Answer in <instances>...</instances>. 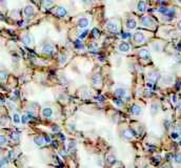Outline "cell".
Instances as JSON below:
<instances>
[{
    "label": "cell",
    "instance_id": "obj_35",
    "mask_svg": "<svg viewBox=\"0 0 181 168\" xmlns=\"http://www.w3.org/2000/svg\"><path fill=\"white\" fill-rule=\"evenodd\" d=\"M29 120V117H27V115H23L22 116V118H21V121H22V123L25 124L26 123V121Z\"/></svg>",
    "mask_w": 181,
    "mask_h": 168
},
{
    "label": "cell",
    "instance_id": "obj_9",
    "mask_svg": "<svg viewBox=\"0 0 181 168\" xmlns=\"http://www.w3.org/2000/svg\"><path fill=\"white\" fill-rule=\"evenodd\" d=\"M40 54L46 56V57H54V56L58 55V48L56 43L51 40L44 41L40 46Z\"/></svg>",
    "mask_w": 181,
    "mask_h": 168
},
{
    "label": "cell",
    "instance_id": "obj_39",
    "mask_svg": "<svg viewBox=\"0 0 181 168\" xmlns=\"http://www.w3.org/2000/svg\"><path fill=\"white\" fill-rule=\"evenodd\" d=\"M160 168H172V166L170 164H163L162 166H160Z\"/></svg>",
    "mask_w": 181,
    "mask_h": 168
},
{
    "label": "cell",
    "instance_id": "obj_15",
    "mask_svg": "<svg viewBox=\"0 0 181 168\" xmlns=\"http://www.w3.org/2000/svg\"><path fill=\"white\" fill-rule=\"evenodd\" d=\"M22 14L24 16V19L26 21H30L34 18L37 14V8L34 4H26L23 8V10H22Z\"/></svg>",
    "mask_w": 181,
    "mask_h": 168
},
{
    "label": "cell",
    "instance_id": "obj_25",
    "mask_svg": "<svg viewBox=\"0 0 181 168\" xmlns=\"http://www.w3.org/2000/svg\"><path fill=\"white\" fill-rule=\"evenodd\" d=\"M96 0H82V4L85 8H93V5L95 4Z\"/></svg>",
    "mask_w": 181,
    "mask_h": 168
},
{
    "label": "cell",
    "instance_id": "obj_44",
    "mask_svg": "<svg viewBox=\"0 0 181 168\" xmlns=\"http://www.w3.org/2000/svg\"><path fill=\"white\" fill-rule=\"evenodd\" d=\"M146 168H151V167H146Z\"/></svg>",
    "mask_w": 181,
    "mask_h": 168
},
{
    "label": "cell",
    "instance_id": "obj_17",
    "mask_svg": "<svg viewBox=\"0 0 181 168\" xmlns=\"http://www.w3.org/2000/svg\"><path fill=\"white\" fill-rule=\"evenodd\" d=\"M103 83V79L100 73H95L91 77V84L94 88H101Z\"/></svg>",
    "mask_w": 181,
    "mask_h": 168
},
{
    "label": "cell",
    "instance_id": "obj_4",
    "mask_svg": "<svg viewBox=\"0 0 181 168\" xmlns=\"http://www.w3.org/2000/svg\"><path fill=\"white\" fill-rule=\"evenodd\" d=\"M103 31L108 35H119L122 32V19L119 17H112L104 21L102 26Z\"/></svg>",
    "mask_w": 181,
    "mask_h": 168
},
{
    "label": "cell",
    "instance_id": "obj_12",
    "mask_svg": "<svg viewBox=\"0 0 181 168\" xmlns=\"http://www.w3.org/2000/svg\"><path fill=\"white\" fill-rule=\"evenodd\" d=\"M147 10H149V3H147V0H136V3H135V8L134 12L136 15H144L147 14Z\"/></svg>",
    "mask_w": 181,
    "mask_h": 168
},
{
    "label": "cell",
    "instance_id": "obj_33",
    "mask_svg": "<svg viewBox=\"0 0 181 168\" xmlns=\"http://www.w3.org/2000/svg\"><path fill=\"white\" fill-rule=\"evenodd\" d=\"M13 120H14V122H15L16 124L20 123V117H19L18 113H14V116H13Z\"/></svg>",
    "mask_w": 181,
    "mask_h": 168
},
{
    "label": "cell",
    "instance_id": "obj_16",
    "mask_svg": "<svg viewBox=\"0 0 181 168\" xmlns=\"http://www.w3.org/2000/svg\"><path fill=\"white\" fill-rule=\"evenodd\" d=\"M114 94H115V97L117 98V99H120V100H123V99L129 100L130 99L129 89L126 88V87L122 86V85H118V86L115 87Z\"/></svg>",
    "mask_w": 181,
    "mask_h": 168
},
{
    "label": "cell",
    "instance_id": "obj_27",
    "mask_svg": "<svg viewBox=\"0 0 181 168\" xmlns=\"http://www.w3.org/2000/svg\"><path fill=\"white\" fill-rule=\"evenodd\" d=\"M123 136L126 140H131V139H133V136H134V132H133V130H131V129H127V130H125L123 132Z\"/></svg>",
    "mask_w": 181,
    "mask_h": 168
},
{
    "label": "cell",
    "instance_id": "obj_22",
    "mask_svg": "<svg viewBox=\"0 0 181 168\" xmlns=\"http://www.w3.org/2000/svg\"><path fill=\"white\" fill-rule=\"evenodd\" d=\"M142 110H143V108L139 104H133L131 107V113L134 116H140L142 113Z\"/></svg>",
    "mask_w": 181,
    "mask_h": 168
},
{
    "label": "cell",
    "instance_id": "obj_29",
    "mask_svg": "<svg viewBox=\"0 0 181 168\" xmlns=\"http://www.w3.org/2000/svg\"><path fill=\"white\" fill-rule=\"evenodd\" d=\"M8 71L4 69H0V82H4L8 79Z\"/></svg>",
    "mask_w": 181,
    "mask_h": 168
},
{
    "label": "cell",
    "instance_id": "obj_18",
    "mask_svg": "<svg viewBox=\"0 0 181 168\" xmlns=\"http://www.w3.org/2000/svg\"><path fill=\"white\" fill-rule=\"evenodd\" d=\"M73 54L72 52H68V50H63L61 52H58V61H59V64L61 66L65 65L66 63L70 61V59L72 58Z\"/></svg>",
    "mask_w": 181,
    "mask_h": 168
},
{
    "label": "cell",
    "instance_id": "obj_2",
    "mask_svg": "<svg viewBox=\"0 0 181 168\" xmlns=\"http://www.w3.org/2000/svg\"><path fill=\"white\" fill-rule=\"evenodd\" d=\"M154 38V33L145 29H136L133 33V35L131 36V44L133 45V47H141L145 46L146 44H149L151 42V40Z\"/></svg>",
    "mask_w": 181,
    "mask_h": 168
},
{
    "label": "cell",
    "instance_id": "obj_31",
    "mask_svg": "<svg viewBox=\"0 0 181 168\" xmlns=\"http://www.w3.org/2000/svg\"><path fill=\"white\" fill-rule=\"evenodd\" d=\"M175 29L178 32L179 34H181V16L177 19V21L175 22Z\"/></svg>",
    "mask_w": 181,
    "mask_h": 168
},
{
    "label": "cell",
    "instance_id": "obj_11",
    "mask_svg": "<svg viewBox=\"0 0 181 168\" xmlns=\"http://www.w3.org/2000/svg\"><path fill=\"white\" fill-rule=\"evenodd\" d=\"M51 13L59 19H66L70 16V10L64 5H56L51 10Z\"/></svg>",
    "mask_w": 181,
    "mask_h": 168
},
{
    "label": "cell",
    "instance_id": "obj_28",
    "mask_svg": "<svg viewBox=\"0 0 181 168\" xmlns=\"http://www.w3.org/2000/svg\"><path fill=\"white\" fill-rule=\"evenodd\" d=\"M81 94L82 98H89V96H92V92L89 88H81Z\"/></svg>",
    "mask_w": 181,
    "mask_h": 168
},
{
    "label": "cell",
    "instance_id": "obj_43",
    "mask_svg": "<svg viewBox=\"0 0 181 168\" xmlns=\"http://www.w3.org/2000/svg\"><path fill=\"white\" fill-rule=\"evenodd\" d=\"M116 168H122V167H116Z\"/></svg>",
    "mask_w": 181,
    "mask_h": 168
},
{
    "label": "cell",
    "instance_id": "obj_30",
    "mask_svg": "<svg viewBox=\"0 0 181 168\" xmlns=\"http://www.w3.org/2000/svg\"><path fill=\"white\" fill-rule=\"evenodd\" d=\"M174 162L177 165H181V152H177L176 155H174Z\"/></svg>",
    "mask_w": 181,
    "mask_h": 168
},
{
    "label": "cell",
    "instance_id": "obj_3",
    "mask_svg": "<svg viewBox=\"0 0 181 168\" xmlns=\"http://www.w3.org/2000/svg\"><path fill=\"white\" fill-rule=\"evenodd\" d=\"M159 27V22L152 14H144L138 17V29L155 33Z\"/></svg>",
    "mask_w": 181,
    "mask_h": 168
},
{
    "label": "cell",
    "instance_id": "obj_10",
    "mask_svg": "<svg viewBox=\"0 0 181 168\" xmlns=\"http://www.w3.org/2000/svg\"><path fill=\"white\" fill-rule=\"evenodd\" d=\"M137 57L139 58V60L143 63H150L152 60V56H151V50L146 46H141V47H137L136 50Z\"/></svg>",
    "mask_w": 181,
    "mask_h": 168
},
{
    "label": "cell",
    "instance_id": "obj_38",
    "mask_svg": "<svg viewBox=\"0 0 181 168\" xmlns=\"http://www.w3.org/2000/svg\"><path fill=\"white\" fill-rule=\"evenodd\" d=\"M177 109H178L179 111H180V113H181V100H180V101H179L178 103H177Z\"/></svg>",
    "mask_w": 181,
    "mask_h": 168
},
{
    "label": "cell",
    "instance_id": "obj_6",
    "mask_svg": "<svg viewBox=\"0 0 181 168\" xmlns=\"http://www.w3.org/2000/svg\"><path fill=\"white\" fill-rule=\"evenodd\" d=\"M122 29L126 32H135L138 29V16L133 12L124 14L122 19Z\"/></svg>",
    "mask_w": 181,
    "mask_h": 168
},
{
    "label": "cell",
    "instance_id": "obj_24",
    "mask_svg": "<svg viewBox=\"0 0 181 168\" xmlns=\"http://www.w3.org/2000/svg\"><path fill=\"white\" fill-rule=\"evenodd\" d=\"M53 115H54V111L51 107H44L42 109V116L44 118H52Z\"/></svg>",
    "mask_w": 181,
    "mask_h": 168
},
{
    "label": "cell",
    "instance_id": "obj_42",
    "mask_svg": "<svg viewBox=\"0 0 181 168\" xmlns=\"http://www.w3.org/2000/svg\"><path fill=\"white\" fill-rule=\"evenodd\" d=\"M177 74H178V76H180V77H181V64H180V65H179L178 71H177Z\"/></svg>",
    "mask_w": 181,
    "mask_h": 168
},
{
    "label": "cell",
    "instance_id": "obj_7",
    "mask_svg": "<svg viewBox=\"0 0 181 168\" xmlns=\"http://www.w3.org/2000/svg\"><path fill=\"white\" fill-rule=\"evenodd\" d=\"M156 36L159 37L162 40L175 39L179 36V33L176 31V29L172 25H166L163 24V26H159L156 31Z\"/></svg>",
    "mask_w": 181,
    "mask_h": 168
},
{
    "label": "cell",
    "instance_id": "obj_21",
    "mask_svg": "<svg viewBox=\"0 0 181 168\" xmlns=\"http://www.w3.org/2000/svg\"><path fill=\"white\" fill-rule=\"evenodd\" d=\"M21 42L27 47L34 46V38H33V36H32L30 33H24V34L21 36Z\"/></svg>",
    "mask_w": 181,
    "mask_h": 168
},
{
    "label": "cell",
    "instance_id": "obj_32",
    "mask_svg": "<svg viewBox=\"0 0 181 168\" xmlns=\"http://www.w3.org/2000/svg\"><path fill=\"white\" fill-rule=\"evenodd\" d=\"M6 144H8L6 138L4 136H2V134H0V146H5Z\"/></svg>",
    "mask_w": 181,
    "mask_h": 168
},
{
    "label": "cell",
    "instance_id": "obj_41",
    "mask_svg": "<svg viewBox=\"0 0 181 168\" xmlns=\"http://www.w3.org/2000/svg\"><path fill=\"white\" fill-rule=\"evenodd\" d=\"M12 138H13L14 140H18L19 139V136H18V134H12Z\"/></svg>",
    "mask_w": 181,
    "mask_h": 168
},
{
    "label": "cell",
    "instance_id": "obj_1",
    "mask_svg": "<svg viewBox=\"0 0 181 168\" xmlns=\"http://www.w3.org/2000/svg\"><path fill=\"white\" fill-rule=\"evenodd\" d=\"M153 15L155 16L159 23L171 25V24L175 23L177 19L181 16V10L180 8H178V6L162 5V6L156 8L153 12Z\"/></svg>",
    "mask_w": 181,
    "mask_h": 168
},
{
    "label": "cell",
    "instance_id": "obj_23",
    "mask_svg": "<svg viewBox=\"0 0 181 168\" xmlns=\"http://www.w3.org/2000/svg\"><path fill=\"white\" fill-rule=\"evenodd\" d=\"M159 109H160V104H159V102H158V101H154V102L152 103V106H151V113H152V115L155 116L156 113L159 111Z\"/></svg>",
    "mask_w": 181,
    "mask_h": 168
},
{
    "label": "cell",
    "instance_id": "obj_20",
    "mask_svg": "<svg viewBox=\"0 0 181 168\" xmlns=\"http://www.w3.org/2000/svg\"><path fill=\"white\" fill-rule=\"evenodd\" d=\"M40 5H41V8L43 12H47V10H51L54 6L57 5V1L56 0H41Z\"/></svg>",
    "mask_w": 181,
    "mask_h": 168
},
{
    "label": "cell",
    "instance_id": "obj_14",
    "mask_svg": "<svg viewBox=\"0 0 181 168\" xmlns=\"http://www.w3.org/2000/svg\"><path fill=\"white\" fill-rule=\"evenodd\" d=\"M145 77H146L147 83H150L151 85H154V84L158 83V81H159V79H160L161 75H160V73L156 69V68H150L149 71H146Z\"/></svg>",
    "mask_w": 181,
    "mask_h": 168
},
{
    "label": "cell",
    "instance_id": "obj_8",
    "mask_svg": "<svg viewBox=\"0 0 181 168\" xmlns=\"http://www.w3.org/2000/svg\"><path fill=\"white\" fill-rule=\"evenodd\" d=\"M114 50L117 54L119 55H124V56H129L133 54L134 47L131 44V42L126 41V40L119 39L114 43Z\"/></svg>",
    "mask_w": 181,
    "mask_h": 168
},
{
    "label": "cell",
    "instance_id": "obj_37",
    "mask_svg": "<svg viewBox=\"0 0 181 168\" xmlns=\"http://www.w3.org/2000/svg\"><path fill=\"white\" fill-rule=\"evenodd\" d=\"M8 159H10V160L14 159V151H10V153H8Z\"/></svg>",
    "mask_w": 181,
    "mask_h": 168
},
{
    "label": "cell",
    "instance_id": "obj_5",
    "mask_svg": "<svg viewBox=\"0 0 181 168\" xmlns=\"http://www.w3.org/2000/svg\"><path fill=\"white\" fill-rule=\"evenodd\" d=\"M92 16L89 14H81L75 16L71 19V23L73 24V29H89L92 25Z\"/></svg>",
    "mask_w": 181,
    "mask_h": 168
},
{
    "label": "cell",
    "instance_id": "obj_26",
    "mask_svg": "<svg viewBox=\"0 0 181 168\" xmlns=\"http://www.w3.org/2000/svg\"><path fill=\"white\" fill-rule=\"evenodd\" d=\"M34 142H35V144L38 145V146H42V145L44 144L45 140H44V138H43V136H35Z\"/></svg>",
    "mask_w": 181,
    "mask_h": 168
},
{
    "label": "cell",
    "instance_id": "obj_36",
    "mask_svg": "<svg viewBox=\"0 0 181 168\" xmlns=\"http://www.w3.org/2000/svg\"><path fill=\"white\" fill-rule=\"evenodd\" d=\"M6 163H8V159H6V158H3L2 160L0 161V165H1V166H5V165H6Z\"/></svg>",
    "mask_w": 181,
    "mask_h": 168
},
{
    "label": "cell",
    "instance_id": "obj_40",
    "mask_svg": "<svg viewBox=\"0 0 181 168\" xmlns=\"http://www.w3.org/2000/svg\"><path fill=\"white\" fill-rule=\"evenodd\" d=\"M175 3H176L177 6L181 8V0H175Z\"/></svg>",
    "mask_w": 181,
    "mask_h": 168
},
{
    "label": "cell",
    "instance_id": "obj_34",
    "mask_svg": "<svg viewBox=\"0 0 181 168\" xmlns=\"http://www.w3.org/2000/svg\"><path fill=\"white\" fill-rule=\"evenodd\" d=\"M108 162L110 163L111 165H113L114 163L116 162V158L114 157V155H108Z\"/></svg>",
    "mask_w": 181,
    "mask_h": 168
},
{
    "label": "cell",
    "instance_id": "obj_13",
    "mask_svg": "<svg viewBox=\"0 0 181 168\" xmlns=\"http://www.w3.org/2000/svg\"><path fill=\"white\" fill-rule=\"evenodd\" d=\"M176 82V77L172 75V74H164L160 77L159 81H158V84L160 85L161 87H168L174 85Z\"/></svg>",
    "mask_w": 181,
    "mask_h": 168
},
{
    "label": "cell",
    "instance_id": "obj_19",
    "mask_svg": "<svg viewBox=\"0 0 181 168\" xmlns=\"http://www.w3.org/2000/svg\"><path fill=\"white\" fill-rule=\"evenodd\" d=\"M163 43H164V41L161 39H152L149 44H150V47L152 50H154V52H161L163 50V47H164Z\"/></svg>",
    "mask_w": 181,
    "mask_h": 168
}]
</instances>
